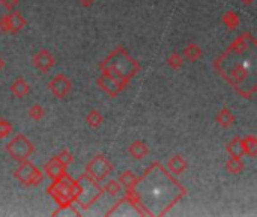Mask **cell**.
Returning <instances> with one entry per match:
<instances>
[{
  "instance_id": "obj_1",
  "label": "cell",
  "mask_w": 257,
  "mask_h": 217,
  "mask_svg": "<svg viewBox=\"0 0 257 217\" xmlns=\"http://www.w3.org/2000/svg\"><path fill=\"white\" fill-rule=\"evenodd\" d=\"M185 193L187 190L169 171L160 163H152L134 189L126 190L123 201L142 216H154V208H157L155 216H164Z\"/></svg>"
},
{
  "instance_id": "obj_2",
  "label": "cell",
  "mask_w": 257,
  "mask_h": 217,
  "mask_svg": "<svg viewBox=\"0 0 257 217\" xmlns=\"http://www.w3.org/2000/svg\"><path fill=\"white\" fill-rule=\"evenodd\" d=\"M256 48L254 36L250 32H244L215 60L217 71L245 98H251L257 91Z\"/></svg>"
},
{
  "instance_id": "obj_3",
  "label": "cell",
  "mask_w": 257,
  "mask_h": 217,
  "mask_svg": "<svg viewBox=\"0 0 257 217\" xmlns=\"http://www.w3.org/2000/svg\"><path fill=\"white\" fill-rule=\"evenodd\" d=\"M139 69V63L123 48H116L101 63V74L113 80L120 91L128 85Z\"/></svg>"
},
{
  "instance_id": "obj_4",
  "label": "cell",
  "mask_w": 257,
  "mask_h": 217,
  "mask_svg": "<svg viewBox=\"0 0 257 217\" xmlns=\"http://www.w3.org/2000/svg\"><path fill=\"white\" fill-rule=\"evenodd\" d=\"M47 192L56 201V204L59 205L57 211L66 210L72 204H75V198H77V193H78V181L71 178L68 174H65L60 178L53 180V183L47 189ZM56 213H53V214H56Z\"/></svg>"
},
{
  "instance_id": "obj_5",
  "label": "cell",
  "mask_w": 257,
  "mask_h": 217,
  "mask_svg": "<svg viewBox=\"0 0 257 217\" xmlns=\"http://www.w3.org/2000/svg\"><path fill=\"white\" fill-rule=\"evenodd\" d=\"M78 193L75 198V204L81 208L92 207L104 193V189L99 186V181L92 178L89 174H83L78 180Z\"/></svg>"
},
{
  "instance_id": "obj_6",
  "label": "cell",
  "mask_w": 257,
  "mask_h": 217,
  "mask_svg": "<svg viewBox=\"0 0 257 217\" xmlns=\"http://www.w3.org/2000/svg\"><path fill=\"white\" fill-rule=\"evenodd\" d=\"M6 151L8 154L17 160V162H23V160H27L32 153L35 151V147L33 143L24 136V134H15L6 145Z\"/></svg>"
},
{
  "instance_id": "obj_7",
  "label": "cell",
  "mask_w": 257,
  "mask_h": 217,
  "mask_svg": "<svg viewBox=\"0 0 257 217\" xmlns=\"http://www.w3.org/2000/svg\"><path fill=\"white\" fill-rule=\"evenodd\" d=\"M14 177L24 186H39L44 181L42 171H39L32 162H29V159L20 162V166L14 172Z\"/></svg>"
},
{
  "instance_id": "obj_8",
  "label": "cell",
  "mask_w": 257,
  "mask_h": 217,
  "mask_svg": "<svg viewBox=\"0 0 257 217\" xmlns=\"http://www.w3.org/2000/svg\"><path fill=\"white\" fill-rule=\"evenodd\" d=\"M113 171V163L105 156H96L86 165V174L96 181H104Z\"/></svg>"
},
{
  "instance_id": "obj_9",
  "label": "cell",
  "mask_w": 257,
  "mask_h": 217,
  "mask_svg": "<svg viewBox=\"0 0 257 217\" xmlns=\"http://www.w3.org/2000/svg\"><path fill=\"white\" fill-rule=\"evenodd\" d=\"M24 26H26V18L17 11H9V14L0 17V30L5 33H17Z\"/></svg>"
},
{
  "instance_id": "obj_10",
  "label": "cell",
  "mask_w": 257,
  "mask_h": 217,
  "mask_svg": "<svg viewBox=\"0 0 257 217\" xmlns=\"http://www.w3.org/2000/svg\"><path fill=\"white\" fill-rule=\"evenodd\" d=\"M48 89L51 91V94L57 98H65L71 89H72V83L71 80L65 76V74H56L50 82H48Z\"/></svg>"
},
{
  "instance_id": "obj_11",
  "label": "cell",
  "mask_w": 257,
  "mask_h": 217,
  "mask_svg": "<svg viewBox=\"0 0 257 217\" xmlns=\"http://www.w3.org/2000/svg\"><path fill=\"white\" fill-rule=\"evenodd\" d=\"M32 62H33V66H35L39 73H48V71L54 66L56 59H54V56H53L48 50L42 48V50H39V51L33 56Z\"/></svg>"
},
{
  "instance_id": "obj_12",
  "label": "cell",
  "mask_w": 257,
  "mask_h": 217,
  "mask_svg": "<svg viewBox=\"0 0 257 217\" xmlns=\"http://www.w3.org/2000/svg\"><path fill=\"white\" fill-rule=\"evenodd\" d=\"M44 171H45V174H47L51 180H57V178H60L62 175L66 174V165L54 156L53 159H50V160L45 163Z\"/></svg>"
},
{
  "instance_id": "obj_13",
  "label": "cell",
  "mask_w": 257,
  "mask_h": 217,
  "mask_svg": "<svg viewBox=\"0 0 257 217\" xmlns=\"http://www.w3.org/2000/svg\"><path fill=\"white\" fill-rule=\"evenodd\" d=\"M167 169L172 175H181L187 169V162L181 156H172L167 162Z\"/></svg>"
},
{
  "instance_id": "obj_14",
  "label": "cell",
  "mask_w": 257,
  "mask_h": 217,
  "mask_svg": "<svg viewBox=\"0 0 257 217\" xmlns=\"http://www.w3.org/2000/svg\"><path fill=\"white\" fill-rule=\"evenodd\" d=\"M29 91H30V86H29V83H27L23 77L15 79V80L12 82V85H11V92H12V95L17 97V98L26 97V95L29 94Z\"/></svg>"
},
{
  "instance_id": "obj_15",
  "label": "cell",
  "mask_w": 257,
  "mask_h": 217,
  "mask_svg": "<svg viewBox=\"0 0 257 217\" xmlns=\"http://www.w3.org/2000/svg\"><path fill=\"white\" fill-rule=\"evenodd\" d=\"M128 151H130L131 157H134L137 160H142V159H145L149 154V148H148V145L143 140H134L128 147Z\"/></svg>"
},
{
  "instance_id": "obj_16",
  "label": "cell",
  "mask_w": 257,
  "mask_h": 217,
  "mask_svg": "<svg viewBox=\"0 0 257 217\" xmlns=\"http://www.w3.org/2000/svg\"><path fill=\"white\" fill-rule=\"evenodd\" d=\"M215 121H217V124H218L220 127H223V128H229V127H232V125L235 124L236 118H235V115H233L227 107H224V109H221V110L217 113Z\"/></svg>"
},
{
  "instance_id": "obj_17",
  "label": "cell",
  "mask_w": 257,
  "mask_h": 217,
  "mask_svg": "<svg viewBox=\"0 0 257 217\" xmlns=\"http://www.w3.org/2000/svg\"><path fill=\"white\" fill-rule=\"evenodd\" d=\"M244 168H245V163H244L242 157H232L230 156V159L226 163V171L230 172V174H233V175L241 174L244 171Z\"/></svg>"
},
{
  "instance_id": "obj_18",
  "label": "cell",
  "mask_w": 257,
  "mask_h": 217,
  "mask_svg": "<svg viewBox=\"0 0 257 217\" xmlns=\"http://www.w3.org/2000/svg\"><path fill=\"white\" fill-rule=\"evenodd\" d=\"M182 56H184L187 60H190V62H196L197 59L202 57V48H200V45H197V44H188V45L184 48Z\"/></svg>"
},
{
  "instance_id": "obj_19",
  "label": "cell",
  "mask_w": 257,
  "mask_h": 217,
  "mask_svg": "<svg viewBox=\"0 0 257 217\" xmlns=\"http://www.w3.org/2000/svg\"><path fill=\"white\" fill-rule=\"evenodd\" d=\"M137 175L133 171H125L120 174L119 177V183L122 184V187H125V190H131L134 189V186L137 184Z\"/></svg>"
},
{
  "instance_id": "obj_20",
  "label": "cell",
  "mask_w": 257,
  "mask_h": 217,
  "mask_svg": "<svg viewBox=\"0 0 257 217\" xmlns=\"http://www.w3.org/2000/svg\"><path fill=\"white\" fill-rule=\"evenodd\" d=\"M242 148H244V156H250V157H254L257 154V139L250 134V136H245L242 137Z\"/></svg>"
},
{
  "instance_id": "obj_21",
  "label": "cell",
  "mask_w": 257,
  "mask_h": 217,
  "mask_svg": "<svg viewBox=\"0 0 257 217\" xmlns=\"http://www.w3.org/2000/svg\"><path fill=\"white\" fill-rule=\"evenodd\" d=\"M227 153L232 157H244V148H242V137H235L227 145Z\"/></svg>"
},
{
  "instance_id": "obj_22",
  "label": "cell",
  "mask_w": 257,
  "mask_h": 217,
  "mask_svg": "<svg viewBox=\"0 0 257 217\" xmlns=\"http://www.w3.org/2000/svg\"><path fill=\"white\" fill-rule=\"evenodd\" d=\"M102 121H104V116H102L101 112L96 110V109L90 110V112L87 113V116H86V122H87V125H89L90 128H98V127H101Z\"/></svg>"
},
{
  "instance_id": "obj_23",
  "label": "cell",
  "mask_w": 257,
  "mask_h": 217,
  "mask_svg": "<svg viewBox=\"0 0 257 217\" xmlns=\"http://www.w3.org/2000/svg\"><path fill=\"white\" fill-rule=\"evenodd\" d=\"M223 23L227 26V29H236L238 26H239V23H241V18H239V15H238V12H235V11H229V12H226L224 15H223Z\"/></svg>"
},
{
  "instance_id": "obj_24",
  "label": "cell",
  "mask_w": 257,
  "mask_h": 217,
  "mask_svg": "<svg viewBox=\"0 0 257 217\" xmlns=\"http://www.w3.org/2000/svg\"><path fill=\"white\" fill-rule=\"evenodd\" d=\"M102 189H104V193L110 196H117L122 190V184L119 183V180H108Z\"/></svg>"
},
{
  "instance_id": "obj_25",
  "label": "cell",
  "mask_w": 257,
  "mask_h": 217,
  "mask_svg": "<svg viewBox=\"0 0 257 217\" xmlns=\"http://www.w3.org/2000/svg\"><path fill=\"white\" fill-rule=\"evenodd\" d=\"M167 63L172 69H181L182 65H184V56L179 54V53H172L169 57H167Z\"/></svg>"
},
{
  "instance_id": "obj_26",
  "label": "cell",
  "mask_w": 257,
  "mask_h": 217,
  "mask_svg": "<svg viewBox=\"0 0 257 217\" xmlns=\"http://www.w3.org/2000/svg\"><path fill=\"white\" fill-rule=\"evenodd\" d=\"M29 116L33 119V121H41L44 116H45V110L41 104H33L29 107Z\"/></svg>"
},
{
  "instance_id": "obj_27",
  "label": "cell",
  "mask_w": 257,
  "mask_h": 217,
  "mask_svg": "<svg viewBox=\"0 0 257 217\" xmlns=\"http://www.w3.org/2000/svg\"><path fill=\"white\" fill-rule=\"evenodd\" d=\"M12 134V124L3 118H0V140Z\"/></svg>"
},
{
  "instance_id": "obj_28",
  "label": "cell",
  "mask_w": 257,
  "mask_h": 217,
  "mask_svg": "<svg viewBox=\"0 0 257 217\" xmlns=\"http://www.w3.org/2000/svg\"><path fill=\"white\" fill-rule=\"evenodd\" d=\"M56 157H57L59 160H62V162H63V163H65L66 166H68L69 163H72V160H74L72 154H71V153H69L68 150H62V151H60V153H59V154H57Z\"/></svg>"
},
{
  "instance_id": "obj_29",
  "label": "cell",
  "mask_w": 257,
  "mask_h": 217,
  "mask_svg": "<svg viewBox=\"0 0 257 217\" xmlns=\"http://www.w3.org/2000/svg\"><path fill=\"white\" fill-rule=\"evenodd\" d=\"M18 2H20V0H0V5H2L3 8H6L8 11H14V9L17 8Z\"/></svg>"
},
{
  "instance_id": "obj_30",
  "label": "cell",
  "mask_w": 257,
  "mask_h": 217,
  "mask_svg": "<svg viewBox=\"0 0 257 217\" xmlns=\"http://www.w3.org/2000/svg\"><path fill=\"white\" fill-rule=\"evenodd\" d=\"M95 2H96V0H80V3H81L83 6H92Z\"/></svg>"
},
{
  "instance_id": "obj_31",
  "label": "cell",
  "mask_w": 257,
  "mask_h": 217,
  "mask_svg": "<svg viewBox=\"0 0 257 217\" xmlns=\"http://www.w3.org/2000/svg\"><path fill=\"white\" fill-rule=\"evenodd\" d=\"M3 66H5V62H3V59L0 57V71L3 69Z\"/></svg>"
},
{
  "instance_id": "obj_32",
  "label": "cell",
  "mask_w": 257,
  "mask_h": 217,
  "mask_svg": "<svg viewBox=\"0 0 257 217\" xmlns=\"http://www.w3.org/2000/svg\"><path fill=\"white\" fill-rule=\"evenodd\" d=\"M241 2H244V3H247V5H251L254 0H241Z\"/></svg>"
}]
</instances>
